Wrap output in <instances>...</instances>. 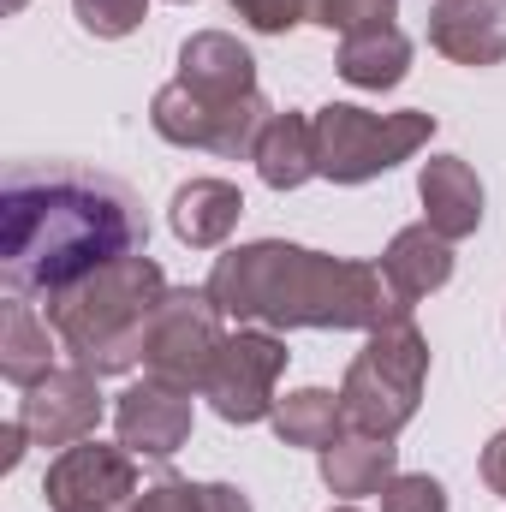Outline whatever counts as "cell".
<instances>
[{"instance_id":"cell-1","label":"cell","mask_w":506,"mask_h":512,"mask_svg":"<svg viewBox=\"0 0 506 512\" xmlns=\"http://www.w3.org/2000/svg\"><path fill=\"white\" fill-rule=\"evenodd\" d=\"M149 215L114 173L78 161H12L0 185V280L6 298L54 304L78 280L143 256Z\"/></svg>"},{"instance_id":"cell-2","label":"cell","mask_w":506,"mask_h":512,"mask_svg":"<svg viewBox=\"0 0 506 512\" xmlns=\"http://www.w3.org/2000/svg\"><path fill=\"white\" fill-rule=\"evenodd\" d=\"M221 316L233 322H262V328H381L405 304L387 292L376 262H346L304 245H239L209 268L203 286Z\"/></svg>"},{"instance_id":"cell-3","label":"cell","mask_w":506,"mask_h":512,"mask_svg":"<svg viewBox=\"0 0 506 512\" xmlns=\"http://www.w3.org/2000/svg\"><path fill=\"white\" fill-rule=\"evenodd\" d=\"M161 298H167V274L149 256H126V262L78 280L72 292H60L48 304V322L78 370L126 376L143 364V334H149V316L161 310Z\"/></svg>"},{"instance_id":"cell-4","label":"cell","mask_w":506,"mask_h":512,"mask_svg":"<svg viewBox=\"0 0 506 512\" xmlns=\"http://www.w3.org/2000/svg\"><path fill=\"white\" fill-rule=\"evenodd\" d=\"M423 376H429V340L417 334L411 310L387 316L381 328H370L364 352L352 358L346 387H340V405H346V423L364 429V435H399L411 417H417V399H423Z\"/></svg>"},{"instance_id":"cell-5","label":"cell","mask_w":506,"mask_h":512,"mask_svg":"<svg viewBox=\"0 0 506 512\" xmlns=\"http://www.w3.org/2000/svg\"><path fill=\"white\" fill-rule=\"evenodd\" d=\"M316 179H334V185H364L387 167H399L405 155H417L429 137H435V114H370V108H352V102H334L322 108L316 120Z\"/></svg>"},{"instance_id":"cell-6","label":"cell","mask_w":506,"mask_h":512,"mask_svg":"<svg viewBox=\"0 0 506 512\" xmlns=\"http://www.w3.org/2000/svg\"><path fill=\"white\" fill-rule=\"evenodd\" d=\"M227 334H221V304L209 292H191V286H167L161 310L149 316V334H143V370L155 382H173L185 393H203L215 358H221Z\"/></svg>"},{"instance_id":"cell-7","label":"cell","mask_w":506,"mask_h":512,"mask_svg":"<svg viewBox=\"0 0 506 512\" xmlns=\"http://www.w3.org/2000/svg\"><path fill=\"white\" fill-rule=\"evenodd\" d=\"M149 126L179 149H215L227 161L256 155V137L268 126V102L245 96V102H203L197 90H185L179 78L149 102Z\"/></svg>"},{"instance_id":"cell-8","label":"cell","mask_w":506,"mask_h":512,"mask_svg":"<svg viewBox=\"0 0 506 512\" xmlns=\"http://www.w3.org/2000/svg\"><path fill=\"white\" fill-rule=\"evenodd\" d=\"M280 370H286V340L268 328H239V334H227V346L203 382V399L227 423H262V417H274Z\"/></svg>"},{"instance_id":"cell-9","label":"cell","mask_w":506,"mask_h":512,"mask_svg":"<svg viewBox=\"0 0 506 512\" xmlns=\"http://www.w3.org/2000/svg\"><path fill=\"white\" fill-rule=\"evenodd\" d=\"M137 453L131 447H102L96 435L78 447H60V459L42 477V501L48 512H114L131 507L137 495Z\"/></svg>"},{"instance_id":"cell-10","label":"cell","mask_w":506,"mask_h":512,"mask_svg":"<svg viewBox=\"0 0 506 512\" xmlns=\"http://www.w3.org/2000/svg\"><path fill=\"white\" fill-rule=\"evenodd\" d=\"M102 376H90V370H54V376H42L36 387H24V399H18V417H24V429H30V441L36 447H78V441H90L96 435V423H102Z\"/></svg>"},{"instance_id":"cell-11","label":"cell","mask_w":506,"mask_h":512,"mask_svg":"<svg viewBox=\"0 0 506 512\" xmlns=\"http://www.w3.org/2000/svg\"><path fill=\"white\" fill-rule=\"evenodd\" d=\"M114 429H120V447H131L137 459H173L185 447V435H191V393L143 376L137 387L120 393Z\"/></svg>"},{"instance_id":"cell-12","label":"cell","mask_w":506,"mask_h":512,"mask_svg":"<svg viewBox=\"0 0 506 512\" xmlns=\"http://www.w3.org/2000/svg\"><path fill=\"white\" fill-rule=\"evenodd\" d=\"M429 48L459 66H501L506 60V0H435Z\"/></svg>"},{"instance_id":"cell-13","label":"cell","mask_w":506,"mask_h":512,"mask_svg":"<svg viewBox=\"0 0 506 512\" xmlns=\"http://www.w3.org/2000/svg\"><path fill=\"white\" fill-rule=\"evenodd\" d=\"M179 84L197 90L203 102H245L256 96V60L227 30H203L179 48Z\"/></svg>"},{"instance_id":"cell-14","label":"cell","mask_w":506,"mask_h":512,"mask_svg":"<svg viewBox=\"0 0 506 512\" xmlns=\"http://www.w3.org/2000/svg\"><path fill=\"white\" fill-rule=\"evenodd\" d=\"M417 197H423V215L441 239H471L483 227V179L471 173V161L459 155H435L423 161L417 173Z\"/></svg>"},{"instance_id":"cell-15","label":"cell","mask_w":506,"mask_h":512,"mask_svg":"<svg viewBox=\"0 0 506 512\" xmlns=\"http://www.w3.org/2000/svg\"><path fill=\"white\" fill-rule=\"evenodd\" d=\"M376 268H381V280H387V292L411 310L417 298H429V292H441L453 280V239H441L429 221L405 227V233H393V245L381 251Z\"/></svg>"},{"instance_id":"cell-16","label":"cell","mask_w":506,"mask_h":512,"mask_svg":"<svg viewBox=\"0 0 506 512\" xmlns=\"http://www.w3.org/2000/svg\"><path fill=\"white\" fill-rule=\"evenodd\" d=\"M239 215H245V197L227 179H191V185L173 191V233L191 251H215L239 227Z\"/></svg>"},{"instance_id":"cell-17","label":"cell","mask_w":506,"mask_h":512,"mask_svg":"<svg viewBox=\"0 0 506 512\" xmlns=\"http://www.w3.org/2000/svg\"><path fill=\"white\" fill-rule=\"evenodd\" d=\"M54 322L30 310V298H6L0 304V376L12 387H36L54 376Z\"/></svg>"},{"instance_id":"cell-18","label":"cell","mask_w":506,"mask_h":512,"mask_svg":"<svg viewBox=\"0 0 506 512\" xmlns=\"http://www.w3.org/2000/svg\"><path fill=\"white\" fill-rule=\"evenodd\" d=\"M251 161L268 191H298L304 179H316V126L304 114H268Z\"/></svg>"},{"instance_id":"cell-19","label":"cell","mask_w":506,"mask_h":512,"mask_svg":"<svg viewBox=\"0 0 506 512\" xmlns=\"http://www.w3.org/2000/svg\"><path fill=\"white\" fill-rule=\"evenodd\" d=\"M393 465H399V447L387 435H364V429L322 447V483L334 495H381L393 483Z\"/></svg>"},{"instance_id":"cell-20","label":"cell","mask_w":506,"mask_h":512,"mask_svg":"<svg viewBox=\"0 0 506 512\" xmlns=\"http://www.w3.org/2000/svg\"><path fill=\"white\" fill-rule=\"evenodd\" d=\"M340 78L358 84V90H393L405 72H411V42L399 24H376V30H358V36H340Z\"/></svg>"},{"instance_id":"cell-21","label":"cell","mask_w":506,"mask_h":512,"mask_svg":"<svg viewBox=\"0 0 506 512\" xmlns=\"http://www.w3.org/2000/svg\"><path fill=\"white\" fill-rule=\"evenodd\" d=\"M274 435L286 441V447H310V453H322V447H334L340 441V429H346V405H340V393H328V387H298V393H286V399H274Z\"/></svg>"},{"instance_id":"cell-22","label":"cell","mask_w":506,"mask_h":512,"mask_svg":"<svg viewBox=\"0 0 506 512\" xmlns=\"http://www.w3.org/2000/svg\"><path fill=\"white\" fill-rule=\"evenodd\" d=\"M399 0H316V18L322 30H340V36H358V30H376V24H393Z\"/></svg>"},{"instance_id":"cell-23","label":"cell","mask_w":506,"mask_h":512,"mask_svg":"<svg viewBox=\"0 0 506 512\" xmlns=\"http://www.w3.org/2000/svg\"><path fill=\"white\" fill-rule=\"evenodd\" d=\"M126 512H209V483H185V477H155L149 489L131 495Z\"/></svg>"},{"instance_id":"cell-24","label":"cell","mask_w":506,"mask_h":512,"mask_svg":"<svg viewBox=\"0 0 506 512\" xmlns=\"http://www.w3.org/2000/svg\"><path fill=\"white\" fill-rule=\"evenodd\" d=\"M381 512H447V489L423 471H393V483L381 489Z\"/></svg>"},{"instance_id":"cell-25","label":"cell","mask_w":506,"mask_h":512,"mask_svg":"<svg viewBox=\"0 0 506 512\" xmlns=\"http://www.w3.org/2000/svg\"><path fill=\"white\" fill-rule=\"evenodd\" d=\"M78 6V24L90 30V36H131L137 24H143V12H149V0H72Z\"/></svg>"},{"instance_id":"cell-26","label":"cell","mask_w":506,"mask_h":512,"mask_svg":"<svg viewBox=\"0 0 506 512\" xmlns=\"http://www.w3.org/2000/svg\"><path fill=\"white\" fill-rule=\"evenodd\" d=\"M251 30L262 36H280V30H292V24H304V18H316V0H227Z\"/></svg>"},{"instance_id":"cell-27","label":"cell","mask_w":506,"mask_h":512,"mask_svg":"<svg viewBox=\"0 0 506 512\" xmlns=\"http://www.w3.org/2000/svg\"><path fill=\"white\" fill-rule=\"evenodd\" d=\"M483 483H489V489L506 501V429L489 441V447H483Z\"/></svg>"},{"instance_id":"cell-28","label":"cell","mask_w":506,"mask_h":512,"mask_svg":"<svg viewBox=\"0 0 506 512\" xmlns=\"http://www.w3.org/2000/svg\"><path fill=\"white\" fill-rule=\"evenodd\" d=\"M24 441H30V429H24V417H12V423H6V459H0V471H18Z\"/></svg>"},{"instance_id":"cell-29","label":"cell","mask_w":506,"mask_h":512,"mask_svg":"<svg viewBox=\"0 0 506 512\" xmlns=\"http://www.w3.org/2000/svg\"><path fill=\"white\" fill-rule=\"evenodd\" d=\"M209 512H251L245 489H227V483H209Z\"/></svg>"},{"instance_id":"cell-30","label":"cell","mask_w":506,"mask_h":512,"mask_svg":"<svg viewBox=\"0 0 506 512\" xmlns=\"http://www.w3.org/2000/svg\"><path fill=\"white\" fill-rule=\"evenodd\" d=\"M6 6H12V12H18V6H24V0H6Z\"/></svg>"},{"instance_id":"cell-31","label":"cell","mask_w":506,"mask_h":512,"mask_svg":"<svg viewBox=\"0 0 506 512\" xmlns=\"http://www.w3.org/2000/svg\"><path fill=\"white\" fill-rule=\"evenodd\" d=\"M334 512H358V507H334Z\"/></svg>"}]
</instances>
